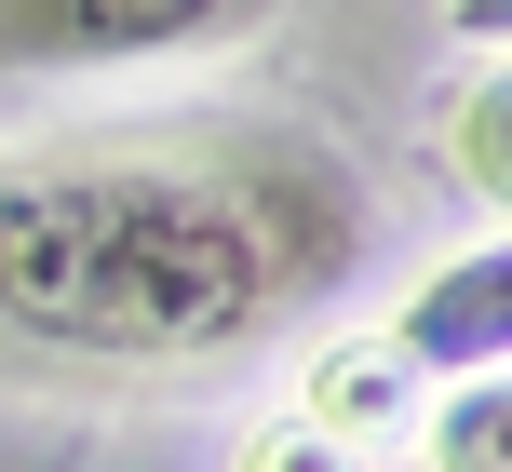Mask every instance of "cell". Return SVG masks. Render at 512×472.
<instances>
[{
  "mask_svg": "<svg viewBox=\"0 0 512 472\" xmlns=\"http://www.w3.org/2000/svg\"><path fill=\"white\" fill-rule=\"evenodd\" d=\"M391 378H405V351H364V365H337V378H310V392H337V419H351V432H378L391 405H405V392H391Z\"/></svg>",
  "mask_w": 512,
  "mask_h": 472,
  "instance_id": "cell-6",
  "label": "cell"
},
{
  "mask_svg": "<svg viewBox=\"0 0 512 472\" xmlns=\"http://www.w3.org/2000/svg\"><path fill=\"white\" fill-rule=\"evenodd\" d=\"M432 472H512V365H472V392L432 405Z\"/></svg>",
  "mask_w": 512,
  "mask_h": 472,
  "instance_id": "cell-5",
  "label": "cell"
},
{
  "mask_svg": "<svg viewBox=\"0 0 512 472\" xmlns=\"http://www.w3.org/2000/svg\"><path fill=\"white\" fill-rule=\"evenodd\" d=\"M391 351H405L418 378H472V365H512V230L472 243V257H445L432 284L391 311Z\"/></svg>",
  "mask_w": 512,
  "mask_h": 472,
  "instance_id": "cell-3",
  "label": "cell"
},
{
  "mask_svg": "<svg viewBox=\"0 0 512 472\" xmlns=\"http://www.w3.org/2000/svg\"><path fill=\"white\" fill-rule=\"evenodd\" d=\"M243 472H351V459H337V446H324V419H310V432H256Z\"/></svg>",
  "mask_w": 512,
  "mask_h": 472,
  "instance_id": "cell-7",
  "label": "cell"
},
{
  "mask_svg": "<svg viewBox=\"0 0 512 472\" xmlns=\"http://www.w3.org/2000/svg\"><path fill=\"white\" fill-rule=\"evenodd\" d=\"M445 14H459V41H499L512 54V0H445Z\"/></svg>",
  "mask_w": 512,
  "mask_h": 472,
  "instance_id": "cell-8",
  "label": "cell"
},
{
  "mask_svg": "<svg viewBox=\"0 0 512 472\" xmlns=\"http://www.w3.org/2000/svg\"><path fill=\"white\" fill-rule=\"evenodd\" d=\"M351 257L364 189L310 135L0 162V351L41 365H203L270 338Z\"/></svg>",
  "mask_w": 512,
  "mask_h": 472,
  "instance_id": "cell-1",
  "label": "cell"
},
{
  "mask_svg": "<svg viewBox=\"0 0 512 472\" xmlns=\"http://www.w3.org/2000/svg\"><path fill=\"white\" fill-rule=\"evenodd\" d=\"M445 162H459V189L512 230V68H486L459 95V122H445Z\"/></svg>",
  "mask_w": 512,
  "mask_h": 472,
  "instance_id": "cell-4",
  "label": "cell"
},
{
  "mask_svg": "<svg viewBox=\"0 0 512 472\" xmlns=\"http://www.w3.org/2000/svg\"><path fill=\"white\" fill-rule=\"evenodd\" d=\"M270 0H0V68H122V54H203Z\"/></svg>",
  "mask_w": 512,
  "mask_h": 472,
  "instance_id": "cell-2",
  "label": "cell"
}]
</instances>
